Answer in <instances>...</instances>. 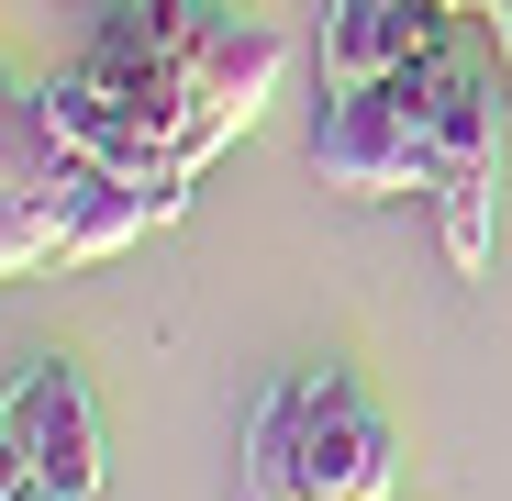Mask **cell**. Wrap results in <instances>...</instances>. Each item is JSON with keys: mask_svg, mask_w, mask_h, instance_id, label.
Listing matches in <instances>:
<instances>
[{"mask_svg": "<svg viewBox=\"0 0 512 501\" xmlns=\"http://www.w3.org/2000/svg\"><path fill=\"white\" fill-rule=\"evenodd\" d=\"M0 424L23 435V457L56 501H101L112 457H101V401L78 379V357H23V379L0 390Z\"/></svg>", "mask_w": 512, "mask_h": 501, "instance_id": "6", "label": "cell"}, {"mask_svg": "<svg viewBox=\"0 0 512 501\" xmlns=\"http://www.w3.org/2000/svg\"><path fill=\"white\" fill-rule=\"evenodd\" d=\"M446 12H479V23H490V0H446Z\"/></svg>", "mask_w": 512, "mask_h": 501, "instance_id": "11", "label": "cell"}, {"mask_svg": "<svg viewBox=\"0 0 512 501\" xmlns=\"http://www.w3.org/2000/svg\"><path fill=\"white\" fill-rule=\"evenodd\" d=\"M401 90H412V123H423V201H435V234H446V268L479 279L490 268V156H501V101H512V78L435 34L412 67H401Z\"/></svg>", "mask_w": 512, "mask_h": 501, "instance_id": "2", "label": "cell"}, {"mask_svg": "<svg viewBox=\"0 0 512 501\" xmlns=\"http://www.w3.org/2000/svg\"><path fill=\"white\" fill-rule=\"evenodd\" d=\"M312 179H323V190H357V201L423 190V123H412V90H401V78H346V90H323Z\"/></svg>", "mask_w": 512, "mask_h": 501, "instance_id": "5", "label": "cell"}, {"mask_svg": "<svg viewBox=\"0 0 512 501\" xmlns=\"http://www.w3.org/2000/svg\"><path fill=\"white\" fill-rule=\"evenodd\" d=\"M101 167L67 145V123L45 112V78H23L0 56V279L23 268H56L67 257V223L90 201Z\"/></svg>", "mask_w": 512, "mask_h": 501, "instance_id": "3", "label": "cell"}, {"mask_svg": "<svg viewBox=\"0 0 512 501\" xmlns=\"http://www.w3.org/2000/svg\"><path fill=\"white\" fill-rule=\"evenodd\" d=\"M0 501H56L45 479H34V457H23V435L0 424Z\"/></svg>", "mask_w": 512, "mask_h": 501, "instance_id": "9", "label": "cell"}, {"mask_svg": "<svg viewBox=\"0 0 512 501\" xmlns=\"http://www.w3.org/2000/svg\"><path fill=\"white\" fill-rule=\"evenodd\" d=\"M145 223H167L156 179H123V167H101V179H90V201H78V223H67V257H56V268H90V257H112V245H134Z\"/></svg>", "mask_w": 512, "mask_h": 501, "instance_id": "8", "label": "cell"}, {"mask_svg": "<svg viewBox=\"0 0 512 501\" xmlns=\"http://www.w3.org/2000/svg\"><path fill=\"white\" fill-rule=\"evenodd\" d=\"M279 67H290V34H279V23H245V12L201 45L190 101H179V145H167V167H156V201H167V212H179V201H190V179H201V167H212L256 112H268Z\"/></svg>", "mask_w": 512, "mask_h": 501, "instance_id": "4", "label": "cell"}, {"mask_svg": "<svg viewBox=\"0 0 512 501\" xmlns=\"http://www.w3.org/2000/svg\"><path fill=\"white\" fill-rule=\"evenodd\" d=\"M435 34H457L446 0H334L323 12V90H346V78H401Z\"/></svg>", "mask_w": 512, "mask_h": 501, "instance_id": "7", "label": "cell"}, {"mask_svg": "<svg viewBox=\"0 0 512 501\" xmlns=\"http://www.w3.org/2000/svg\"><path fill=\"white\" fill-rule=\"evenodd\" d=\"M490 34H501V78H512V0H490Z\"/></svg>", "mask_w": 512, "mask_h": 501, "instance_id": "10", "label": "cell"}, {"mask_svg": "<svg viewBox=\"0 0 512 501\" xmlns=\"http://www.w3.org/2000/svg\"><path fill=\"white\" fill-rule=\"evenodd\" d=\"M390 412L357 368H290L245 424V501H390Z\"/></svg>", "mask_w": 512, "mask_h": 501, "instance_id": "1", "label": "cell"}]
</instances>
